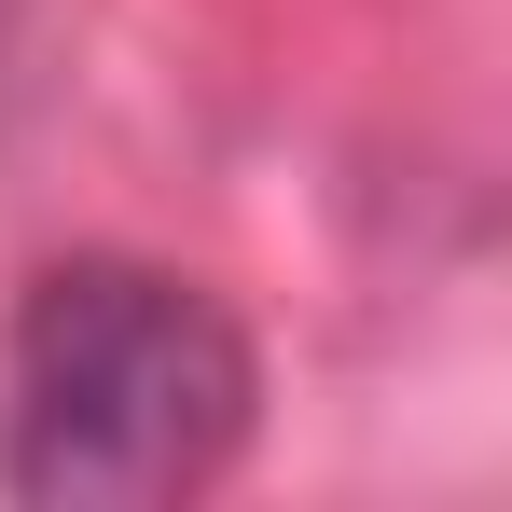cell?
Returning <instances> with one entry per match:
<instances>
[{
  "mask_svg": "<svg viewBox=\"0 0 512 512\" xmlns=\"http://www.w3.org/2000/svg\"><path fill=\"white\" fill-rule=\"evenodd\" d=\"M263 429V346L222 291L139 250H70L0 333V499L14 512H180Z\"/></svg>",
  "mask_w": 512,
  "mask_h": 512,
  "instance_id": "1",
  "label": "cell"
},
{
  "mask_svg": "<svg viewBox=\"0 0 512 512\" xmlns=\"http://www.w3.org/2000/svg\"><path fill=\"white\" fill-rule=\"evenodd\" d=\"M28 14H42V0H0V56H14V42H28Z\"/></svg>",
  "mask_w": 512,
  "mask_h": 512,
  "instance_id": "2",
  "label": "cell"
}]
</instances>
